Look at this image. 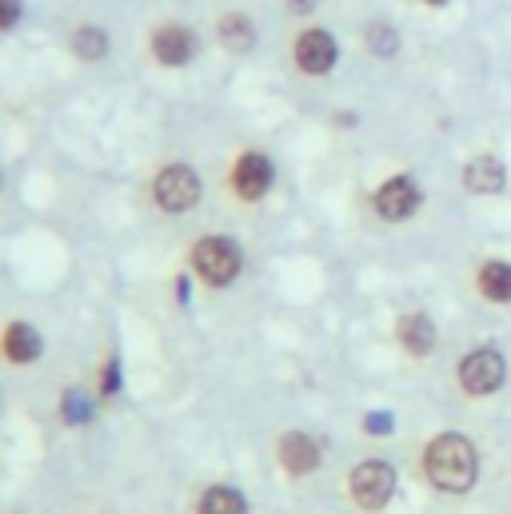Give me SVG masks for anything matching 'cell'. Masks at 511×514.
Returning <instances> with one entry per match:
<instances>
[{
    "label": "cell",
    "mask_w": 511,
    "mask_h": 514,
    "mask_svg": "<svg viewBox=\"0 0 511 514\" xmlns=\"http://www.w3.org/2000/svg\"><path fill=\"white\" fill-rule=\"evenodd\" d=\"M20 20V0H0V32Z\"/></svg>",
    "instance_id": "obj_19"
},
{
    "label": "cell",
    "mask_w": 511,
    "mask_h": 514,
    "mask_svg": "<svg viewBox=\"0 0 511 514\" xmlns=\"http://www.w3.org/2000/svg\"><path fill=\"white\" fill-rule=\"evenodd\" d=\"M72 52H76L80 60H100V56H108V32L96 28V24L76 28V32H72Z\"/></svg>",
    "instance_id": "obj_16"
},
{
    "label": "cell",
    "mask_w": 511,
    "mask_h": 514,
    "mask_svg": "<svg viewBox=\"0 0 511 514\" xmlns=\"http://www.w3.org/2000/svg\"><path fill=\"white\" fill-rule=\"evenodd\" d=\"M504 355L500 351H472L464 363H460V383L464 391L472 395H492L500 383H504Z\"/></svg>",
    "instance_id": "obj_5"
},
{
    "label": "cell",
    "mask_w": 511,
    "mask_h": 514,
    "mask_svg": "<svg viewBox=\"0 0 511 514\" xmlns=\"http://www.w3.org/2000/svg\"><path fill=\"white\" fill-rule=\"evenodd\" d=\"M368 48H372L376 56H396V48H400L396 28H388V24H372V28H368Z\"/></svg>",
    "instance_id": "obj_18"
},
{
    "label": "cell",
    "mask_w": 511,
    "mask_h": 514,
    "mask_svg": "<svg viewBox=\"0 0 511 514\" xmlns=\"http://www.w3.org/2000/svg\"><path fill=\"white\" fill-rule=\"evenodd\" d=\"M296 64L312 76H324L332 64H336V40L324 32V28H308L300 40H296Z\"/></svg>",
    "instance_id": "obj_7"
},
{
    "label": "cell",
    "mask_w": 511,
    "mask_h": 514,
    "mask_svg": "<svg viewBox=\"0 0 511 514\" xmlns=\"http://www.w3.org/2000/svg\"><path fill=\"white\" fill-rule=\"evenodd\" d=\"M464 180H468V188H472V192L492 196V192H500V188H504V164L484 156V160H476V164L464 172Z\"/></svg>",
    "instance_id": "obj_13"
},
{
    "label": "cell",
    "mask_w": 511,
    "mask_h": 514,
    "mask_svg": "<svg viewBox=\"0 0 511 514\" xmlns=\"http://www.w3.org/2000/svg\"><path fill=\"white\" fill-rule=\"evenodd\" d=\"M424 467H428V479L448 491V495H464L472 491L476 483V447L464 439V435H440L428 455H424Z\"/></svg>",
    "instance_id": "obj_1"
},
{
    "label": "cell",
    "mask_w": 511,
    "mask_h": 514,
    "mask_svg": "<svg viewBox=\"0 0 511 514\" xmlns=\"http://www.w3.org/2000/svg\"><path fill=\"white\" fill-rule=\"evenodd\" d=\"M200 192H204V184H200V176H196L188 164L164 168V172L156 176V184H152V200H156L164 212H172V216L192 212V208L200 204Z\"/></svg>",
    "instance_id": "obj_2"
},
{
    "label": "cell",
    "mask_w": 511,
    "mask_h": 514,
    "mask_svg": "<svg viewBox=\"0 0 511 514\" xmlns=\"http://www.w3.org/2000/svg\"><path fill=\"white\" fill-rule=\"evenodd\" d=\"M288 8H292L296 16H304V12H312V8H316V0H288Z\"/></svg>",
    "instance_id": "obj_22"
},
{
    "label": "cell",
    "mask_w": 511,
    "mask_h": 514,
    "mask_svg": "<svg viewBox=\"0 0 511 514\" xmlns=\"http://www.w3.org/2000/svg\"><path fill=\"white\" fill-rule=\"evenodd\" d=\"M396 491V471L388 463H364L352 471V499L364 511H380Z\"/></svg>",
    "instance_id": "obj_4"
},
{
    "label": "cell",
    "mask_w": 511,
    "mask_h": 514,
    "mask_svg": "<svg viewBox=\"0 0 511 514\" xmlns=\"http://www.w3.org/2000/svg\"><path fill=\"white\" fill-rule=\"evenodd\" d=\"M120 387V371H116V359L104 367V387H100V395H112Z\"/></svg>",
    "instance_id": "obj_20"
},
{
    "label": "cell",
    "mask_w": 511,
    "mask_h": 514,
    "mask_svg": "<svg viewBox=\"0 0 511 514\" xmlns=\"http://www.w3.org/2000/svg\"><path fill=\"white\" fill-rule=\"evenodd\" d=\"M416 204H420V188H416L408 176H396V180H388V184L376 192V212H380L384 220H408V216L416 212Z\"/></svg>",
    "instance_id": "obj_9"
},
{
    "label": "cell",
    "mask_w": 511,
    "mask_h": 514,
    "mask_svg": "<svg viewBox=\"0 0 511 514\" xmlns=\"http://www.w3.org/2000/svg\"><path fill=\"white\" fill-rule=\"evenodd\" d=\"M368 431L372 435H388L392 431V419L388 415H368Z\"/></svg>",
    "instance_id": "obj_21"
},
{
    "label": "cell",
    "mask_w": 511,
    "mask_h": 514,
    "mask_svg": "<svg viewBox=\"0 0 511 514\" xmlns=\"http://www.w3.org/2000/svg\"><path fill=\"white\" fill-rule=\"evenodd\" d=\"M244 495L236 487H208L200 499V514H244Z\"/></svg>",
    "instance_id": "obj_15"
},
{
    "label": "cell",
    "mask_w": 511,
    "mask_h": 514,
    "mask_svg": "<svg viewBox=\"0 0 511 514\" xmlns=\"http://www.w3.org/2000/svg\"><path fill=\"white\" fill-rule=\"evenodd\" d=\"M4 355L12 359V363H32L36 355H40V335L28 327V323H12L8 331H4Z\"/></svg>",
    "instance_id": "obj_11"
},
{
    "label": "cell",
    "mask_w": 511,
    "mask_h": 514,
    "mask_svg": "<svg viewBox=\"0 0 511 514\" xmlns=\"http://www.w3.org/2000/svg\"><path fill=\"white\" fill-rule=\"evenodd\" d=\"M400 343L412 351V355H428L432 343H436V327L428 315H408L400 319Z\"/></svg>",
    "instance_id": "obj_12"
},
{
    "label": "cell",
    "mask_w": 511,
    "mask_h": 514,
    "mask_svg": "<svg viewBox=\"0 0 511 514\" xmlns=\"http://www.w3.org/2000/svg\"><path fill=\"white\" fill-rule=\"evenodd\" d=\"M428 4H444V0H428Z\"/></svg>",
    "instance_id": "obj_23"
},
{
    "label": "cell",
    "mask_w": 511,
    "mask_h": 514,
    "mask_svg": "<svg viewBox=\"0 0 511 514\" xmlns=\"http://www.w3.org/2000/svg\"><path fill=\"white\" fill-rule=\"evenodd\" d=\"M232 184L244 200H260L268 188H272V160L260 156V152H244L236 160V172H232Z\"/></svg>",
    "instance_id": "obj_8"
},
{
    "label": "cell",
    "mask_w": 511,
    "mask_h": 514,
    "mask_svg": "<svg viewBox=\"0 0 511 514\" xmlns=\"http://www.w3.org/2000/svg\"><path fill=\"white\" fill-rule=\"evenodd\" d=\"M280 463H284V471H292V475H308V471H316L320 467V447H316V439H308V435H284L280 439Z\"/></svg>",
    "instance_id": "obj_10"
},
{
    "label": "cell",
    "mask_w": 511,
    "mask_h": 514,
    "mask_svg": "<svg viewBox=\"0 0 511 514\" xmlns=\"http://www.w3.org/2000/svg\"><path fill=\"white\" fill-rule=\"evenodd\" d=\"M192 263H196V271H200L212 287H224V283H232V279L240 275V248H236L232 240H224V236H208V240L196 244Z\"/></svg>",
    "instance_id": "obj_3"
},
{
    "label": "cell",
    "mask_w": 511,
    "mask_h": 514,
    "mask_svg": "<svg viewBox=\"0 0 511 514\" xmlns=\"http://www.w3.org/2000/svg\"><path fill=\"white\" fill-rule=\"evenodd\" d=\"M480 287H484V295H488V299L508 303L511 299V267L508 263H484V271H480Z\"/></svg>",
    "instance_id": "obj_17"
},
{
    "label": "cell",
    "mask_w": 511,
    "mask_h": 514,
    "mask_svg": "<svg viewBox=\"0 0 511 514\" xmlns=\"http://www.w3.org/2000/svg\"><path fill=\"white\" fill-rule=\"evenodd\" d=\"M152 56H156L160 64H172V68L188 64V60L196 56V32H188L184 24H164V28H156V32H152Z\"/></svg>",
    "instance_id": "obj_6"
},
{
    "label": "cell",
    "mask_w": 511,
    "mask_h": 514,
    "mask_svg": "<svg viewBox=\"0 0 511 514\" xmlns=\"http://www.w3.org/2000/svg\"><path fill=\"white\" fill-rule=\"evenodd\" d=\"M220 40H224L232 52H244V48L256 44V28H252V20H248L244 12H228V16L220 20Z\"/></svg>",
    "instance_id": "obj_14"
}]
</instances>
